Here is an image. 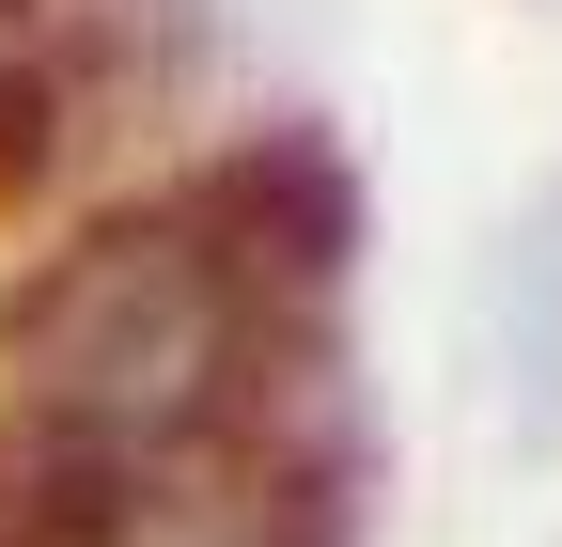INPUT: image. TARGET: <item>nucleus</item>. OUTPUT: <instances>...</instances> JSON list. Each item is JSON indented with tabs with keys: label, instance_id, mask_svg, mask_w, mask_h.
Returning <instances> with one entry per match:
<instances>
[{
	"label": "nucleus",
	"instance_id": "7ed1b4c3",
	"mask_svg": "<svg viewBox=\"0 0 562 547\" xmlns=\"http://www.w3.org/2000/svg\"><path fill=\"white\" fill-rule=\"evenodd\" d=\"M469 328H484V391H501L516 454H562V172L501 203V235L469 266Z\"/></svg>",
	"mask_w": 562,
	"mask_h": 547
},
{
	"label": "nucleus",
	"instance_id": "f257e3e1",
	"mask_svg": "<svg viewBox=\"0 0 562 547\" xmlns=\"http://www.w3.org/2000/svg\"><path fill=\"white\" fill-rule=\"evenodd\" d=\"M344 376V328L250 298L172 172L94 188L0 266V423L125 469H220Z\"/></svg>",
	"mask_w": 562,
	"mask_h": 547
},
{
	"label": "nucleus",
	"instance_id": "f03ea898",
	"mask_svg": "<svg viewBox=\"0 0 562 547\" xmlns=\"http://www.w3.org/2000/svg\"><path fill=\"white\" fill-rule=\"evenodd\" d=\"M172 203L220 235V266L250 298L344 328V282H360V220L375 203H360V157H344L313 110H266V125H235V142L172 157Z\"/></svg>",
	"mask_w": 562,
	"mask_h": 547
}]
</instances>
